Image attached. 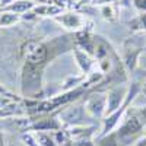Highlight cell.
Wrapping results in <instances>:
<instances>
[{
  "mask_svg": "<svg viewBox=\"0 0 146 146\" xmlns=\"http://www.w3.org/2000/svg\"><path fill=\"white\" fill-rule=\"evenodd\" d=\"M42 70L44 66H36L25 63L22 67V75H21V86L22 94L27 95L28 98H36L38 92L42 89Z\"/></svg>",
  "mask_w": 146,
  "mask_h": 146,
  "instance_id": "1",
  "label": "cell"
},
{
  "mask_svg": "<svg viewBox=\"0 0 146 146\" xmlns=\"http://www.w3.org/2000/svg\"><path fill=\"white\" fill-rule=\"evenodd\" d=\"M145 124H146V114L143 111H139V110H135L131 113L124 111L120 127L115 133L120 143H121V140H130L133 136H136L145 127Z\"/></svg>",
  "mask_w": 146,
  "mask_h": 146,
  "instance_id": "2",
  "label": "cell"
},
{
  "mask_svg": "<svg viewBox=\"0 0 146 146\" xmlns=\"http://www.w3.org/2000/svg\"><path fill=\"white\" fill-rule=\"evenodd\" d=\"M21 56L25 60V63L44 66L48 58V48L45 44L40 41L29 40L27 42H23V45L21 47Z\"/></svg>",
  "mask_w": 146,
  "mask_h": 146,
  "instance_id": "3",
  "label": "cell"
},
{
  "mask_svg": "<svg viewBox=\"0 0 146 146\" xmlns=\"http://www.w3.org/2000/svg\"><path fill=\"white\" fill-rule=\"evenodd\" d=\"M88 115L86 111H85V107L83 104H79V102H70L67 105H64L63 108H60L58 114L56 115L62 126H67V127H72V126H79V124H85L83 123V117Z\"/></svg>",
  "mask_w": 146,
  "mask_h": 146,
  "instance_id": "4",
  "label": "cell"
},
{
  "mask_svg": "<svg viewBox=\"0 0 146 146\" xmlns=\"http://www.w3.org/2000/svg\"><path fill=\"white\" fill-rule=\"evenodd\" d=\"M129 94V88L124 85H115L110 89L107 95V107H105V115L115 113L117 110L123 108V104L126 101V96ZM104 115V117H105Z\"/></svg>",
  "mask_w": 146,
  "mask_h": 146,
  "instance_id": "5",
  "label": "cell"
},
{
  "mask_svg": "<svg viewBox=\"0 0 146 146\" xmlns=\"http://www.w3.org/2000/svg\"><path fill=\"white\" fill-rule=\"evenodd\" d=\"M83 107H85V111H86V114L89 117L104 118L105 107H107V95L102 92H94L85 100Z\"/></svg>",
  "mask_w": 146,
  "mask_h": 146,
  "instance_id": "6",
  "label": "cell"
},
{
  "mask_svg": "<svg viewBox=\"0 0 146 146\" xmlns=\"http://www.w3.org/2000/svg\"><path fill=\"white\" fill-rule=\"evenodd\" d=\"M62 127L63 126L57 117H53L50 114H42L40 118L32 120L29 131H56Z\"/></svg>",
  "mask_w": 146,
  "mask_h": 146,
  "instance_id": "7",
  "label": "cell"
},
{
  "mask_svg": "<svg viewBox=\"0 0 146 146\" xmlns=\"http://www.w3.org/2000/svg\"><path fill=\"white\" fill-rule=\"evenodd\" d=\"M60 25L63 28L69 29V31H80L82 27H83V16L78 12H73V10H69V12H63L62 15H58L54 18Z\"/></svg>",
  "mask_w": 146,
  "mask_h": 146,
  "instance_id": "8",
  "label": "cell"
},
{
  "mask_svg": "<svg viewBox=\"0 0 146 146\" xmlns=\"http://www.w3.org/2000/svg\"><path fill=\"white\" fill-rule=\"evenodd\" d=\"M124 111H126L124 108H120V110H117L115 113L105 115L104 120H102V127H101L100 136H107V135H110V133H113V130L117 129L118 124L121 123V118H123Z\"/></svg>",
  "mask_w": 146,
  "mask_h": 146,
  "instance_id": "9",
  "label": "cell"
},
{
  "mask_svg": "<svg viewBox=\"0 0 146 146\" xmlns=\"http://www.w3.org/2000/svg\"><path fill=\"white\" fill-rule=\"evenodd\" d=\"M22 115H28V114H27L25 105H22L19 101H12L10 104L0 108V120H10Z\"/></svg>",
  "mask_w": 146,
  "mask_h": 146,
  "instance_id": "10",
  "label": "cell"
},
{
  "mask_svg": "<svg viewBox=\"0 0 146 146\" xmlns=\"http://www.w3.org/2000/svg\"><path fill=\"white\" fill-rule=\"evenodd\" d=\"M73 54H75V60H76L79 69L85 73V75H88V73L91 72V69L94 67L92 56H89L88 53L80 50L79 47H73Z\"/></svg>",
  "mask_w": 146,
  "mask_h": 146,
  "instance_id": "11",
  "label": "cell"
},
{
  "mask_svg": "<svg viewBox=\"0 0 146 146\" xmlns=\"http://www.w3.org/2000/svg\"><path fill=\"white\" fill-rule=\"evenodd\" d=\"M32 12L36 15V16H50V18H56L58 15H62L64 9L60 7V6H56V5H35Z\"/></svg>",
  "mask_w": 146,
  "mask_h": 146,
  "instance_id": "12",
  "label": "cell"
},
{
  "mask_svg": "<svg viewBox=\"0 0 146 146\" xmlns=\"http://www.w3.org/2000/svg\"><path fill=\"white\" fill-rule=\"evenodd\" d=\"M35 6V2L34 0H15L13 3H10L7 7L2 9V10H9V12H13L16 15H23L27 12H31Z\"/></svg>",
  "mask_w": 146,
  "mask_h": 146,
  "instance_id": "13",
  "label": "cell"
},
{
  "mask_svg": "<svg viewBox=\"0 0 146 146\" xmlns=\"http://www.w3.org/2000/svg\"><path fill=\"white\" fill-rule=\"evenodd\" d=\"M21 21V15H16L9 10H0V28L13 27Z\"/></svg>",
  "mask_w": 146,
  "mask_h": 146,
  "instance_id": "14",
  "label": "cell"
},
{
  "mask_svg": "<svg viewBox=\"0 0 146 146\" xmlns=\"http://www.w3.org/2000/svg\"><path fill=\"white\" fill-rule=\"evenodd\" d=\"M32 135L40 146H58L51 131H32Z\"/></svg>",
  "mask_w": 146,
  "mask_h": 146,
  "instance_id": "15",
  "label": "cell"
},
{
  "mask_svg": "<svg viewBox=\"0 0 146 146\" xmlns=\"http://www.w3.org/2000/svg\"><path fill=\"white\" fill-rule=\"evenodd\" d=\"M96 146H121V145H120V140H118L117 135L110 133V135H107V136H100Z\"/></svg>",
  "mask_w": 146,
  "mask_h": 146,
  "instance_id": "16",
  "label": "cell"
},
{
  "mask_svg": "<svg viewBox=\"0 0 146 146\" xmlns=\"http://www.w3.org/2000/svg\"><path fill=\"white\" fill-rule=\"evenodd\" d=\"M22 142L25 146H40L38 142L35 140L34 135H32V131H27V133H22Z\"/></svg>",
  "mask_w": 146,
  "mask_h": 146,
  "instance_id": "17",
  "label": "cell"
},
{
  "mask_svg": "<svg viewBox=\"0 0 146 146\" xmlns=\"http://www.w3.org/2000/svg\"><path fill=\"white\" fill-rule=\"evenodd\" d=\"M101 15L104 16V19H108V21H111L114 18V9L113 6L107 3V5H102L101 6Z\"/></svg>",
  "mask_w": 146,
  "mask_h": 146,
  "instance_id": "18",
  "label": "cell"
},
{
  "mask_svg": "<svg viewBox=\"0 0 146 146\" xmlns=\"http://www.w3.org/2000/svg\"><path fill=\"white\" fill-rule=\"evenodd\" d=\"M12 101H15V96L12 95V94H9V95H0V108H3L5 105H7V104H10Z\"/></svg>",
  "mask_w": 146,
  "mask_h": 146,
  "instance_id": "19",
  "label": "cell"
},
{
  "mask_svg": "<svg viewBox=\"0 0 146 146\" xmlns=\"http://www.w3.org/2000/svg\"><path fill=\"white\" fill-rule=\"evenodd\" d=\"M135 22L137 23V27H139L140 29H145V31H146V12H142V13L136 18Z\"/></svg>",
  "mask_w": 146,
  "mask_h": 146,
  "instance_id": "20",
  "label": "cell"
},
{
  "mask_svg": "<svg viewBox=\"0 0 146 146\" xmlns=\"http://www.w3.org/2000/svg\"><path fill=\"white\" fill-rule=\"evenodd\" d=\"M13 2H15V0H0V10L7 7L10 3H13Z\"/></svg>",
  "mask_w": 146,
  "mask_h": 146,
  "instance_id": "21",
  "label": "cell"
},
{
  "mask_svg": "<svg viewBox=\"0 0 146 146\" xmlns=\"http://www.w3.org/2000/svg\"><path fill=\"white\" fill-rule=\"evenodd\" d=\"M2 94H3V95H9L10 92H9V91H7V89H6V88L3 86L2 83H0V95H2Z\"/></svg>",
  "mask_w": 146,
  "mask_h": 146,
  "instance_id": "22",
  "label": "cell"
},
{
  "mask_svg": "<svg viewBox=\"0 0 146 146\" xmlns=\"http://www.w3.org/2000/svg\"><path fill=\"white\" fill-rule=\"evenodd\" d=\"M100 3H102V5H107V3H111L113 0H98Z\"/></svg>",
  "mask_w": 146,
  "mask_h": 146,
  "instance_id": "23",
  "label": "cell"
},
{
  "mask_svg": "<svg viewBox=\"0 0 146 146\" xmlns=\"http://www.w3.org/2000/svg\"><path fill=\"white\" fill-rule=\"evenodd\" d=\"M143 94L146 95V82H145V85H143Z\"/></svg>",
  "mask_w": 146,
  "mask_h": 146,
  "instance_id": "24",
  "label": "cell"
},
{
  "mask_svg": "<svg viewBox=\"0 0 146 146\" xmlns=\"http://www.w3.org/2000/svg\"><path fill=\"white\" fill-rule=\"evenodd\" d=\"M34 2H35V0H34Z\"/></svg>",
  "mask_w": 146,
  "mask_h": 146,
  "instance_id": "25",
  "label": "cell"
}]
</instances>
